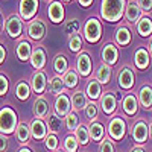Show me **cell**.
Instances as JSON below:
<instances>
[{
  "label": "cell",
  "mask_w": 152,
  "mask_h": 152,
  "mask_svg": "<svg viewBox=\"0 0 152 152\" xmlns=\"http://www.w3.org/2000/svg\"><path fill=\"white\" fill-rule=\"evenodd\" d=\"M125 8H126V0H102L100 18L110 23H117L125 15Z\"/></svg>",
  "instance_id": "obj_1"
},
{
  "label": "cell",
  "mask_w": 152,
  "mask_h": 152,
  "mask_svg": "<svg viewBox=\"0 0 152 152\" xmlns=\"http://www.w3.org/2000/svg\"><path fill=\"white\" fill-rule=\"evenodd\" d=\"M18 125V116L11 107H3L0 110V134L8 135L15 132Z\"/></svg>",
  "instance_id": "obj_2"
},
{
  "label": "cell",
  "mask_w": 152,
  "mask_h": 152,
  "mask_svg": "<svg viewBox=\"0 0 152 152\" xmlns=\"http://www.w3.org/2000/svg\"><path fill=\"white\" fill-rule=\"evenodd\" d=\"M102 23H100L96 17H90L87 18V21L84 23L82 26V34H84V40L88 43H97L100 38H102Z\"/></svg>",
  "instance_id": "obj_3"
},
{
  "label": "cell",
  "mask_w": 152,
  "mask_h": 152,
  "mask_svg": "<svg viewBox=\"0 0 152 152\" xmlns=\"http://www.w3.org/2000/svg\"><path fill=\"white\" fill-rule=\"evenodd\" d=\"M3 28H5V32L8 34L9 38H20L23 35V31H24V21L23 18L18 15V14H12L6 18L5 24H3Z\"/></svg>",
  "instance_id": "obj_4"
},
{
  "label": "cell",
  "mask_w": 152,
  "mask_h": 152,
  "mask_svg": "<svg viewBox=\"0 0 152 152\" xmlns=\"http://www.w3.org/2000/svg\"><path fill=\"white\" fill-rule=\"evenodd\" d=\"M125 134H126V123H125V120L122 119V117H113V119H110V122H108V137L111 138V140L114 142H119V140H122V138L125 137Z\"/></svg>",
  "instance_id": "obj_5"
},
{
  "label": "cell",
  "mask_w": 152,
  "mask_h": 152,
  "mask_svg": "<svg viewBox=\"0 0 152 152\" xmlns=\"http://www.w3.org/2000/svg\"><path fill=\"white\" fill-rule=\"evenodd\" d=\"M38 11V0H20L18 3V15L23 21H32Z\"/></svg>",
  "instance_id": "obj_6"
},
{
  "label": "cell",
  "mask_w": 152,
  "mask_h": 152,
  "mask_svg": "<svg viewBox=\"0 0 152 152\" xmlns=\"http://www.w3.org/2000/svg\"><path fill=\"white\" fill-rule=\"evenodd\" d=\"M47 17L49 20L55 23V24H59L62 23V20L66 18V9H64V3L61 0H52L47 6Z\"/></svg>",
  "instance_id": "obj_7"
},
{
  "label": "cell",
  "mask_w": 152,
  "mask_h": 152,
  "mask_svg": "<svg viewBox=\"0 0 152 152\" xmlns=\"http://www.w3.org/2000/svg\"><path fill=\"white\" fill-rule=\"evenodd\" d=\"M117 82H119V87L123 88V90H131V88L134 87V82H135L134 70L129 66L120 67V70L117 73Z\"/></svg>",
  "instance_id": "obj_8"
},
{
  "label": "cell",
  "mask_w": 152,
  "mask_h": 152,
  "mask_svg": "<svg viewBox=\"0 0 152 152\" xmlns=\"http://www.w3.org/2000/svg\"><path fill=\"white\" fill-rule=\"evenodd\" d=\"M100 58H102V62L110 67L116 66L119 61V49L114 43H107L102 47V52H100Z\"/></svg>",
  "instance_id": "obj_9"
},
{
  "label": "cell",
  "mask_w": 152,
  "mask_h": 152,
  "mask_svg": "<svg viewBox=\"0 0 152 152\" xmlns=\"http://www.w3.org/2000/svg\"><path fill=\"white\" fill-rule=\"evenodd\" d=\"M47 76L43 70H37L34 75H32V79H31V90L38 94V96H43V93L47 90Z\"/></svg>",
  "instance_id": "obj_10"
},
{
  "label": "cell",
  "mask_w": 152,
  "mask_h": 152,
  "mask_svg": "<svg viewBox=\"0 0 152 152\" xmlns=\"http://www.w3.org/2000/svg\"><path fill=\"white\" fill-rule=\"evenodd\" d=\"M131 134H132V138L137 145H143L146 143L148 137H149V126L145 120H137L134 125H132V129H131Z\"/></svg>",
  "instance_id": "obj_11"
},
{
  "label": "cell",
  "mask_w": 152,
  "mask_h": 152,
  "mask_svg": "<svg viewBox=\"0 0 152 152\" xmlns=\"http://www.w3.org/2000/svg\"><path fill=\"white\" fill-rule=\"evenodd\" d=\"M26 32L34 41H41L46 37V24L43 23L41 18H34L32 21H29Z\"/></svg>",
  "instance_id": "obj_12"
},
{
  "label": "cell",
  "mask_w": 152,
  "mask_h": 152,
  "mask_svg": "<svg viewBox=\"0 0 152 152\" xmlns=\"http://www.w3.org/2000/svg\"><path fill=\"white\" fill-rule=\"evenodd\" d=\"M91 69H93V64H91V56L88 52H81L76 58V72L78 75L84 76V78H88L91 75Z\"/></svg>",
  "instance_id": "obj_13"
},
{
  "label": "cell",
  "mask_w": 152,
  "mask_h": 152,
  "mask_svg": "<svg viewBox=\"0 0 152 152\" xmlns=\"http://www.w3.org/2000/svg\"><path fill=\"white\" fill-rule=\"evenodd\" d=\"M70 111H72L70 97H69L66 93L56 96V99H55V107H53V113L56 114V116H59L61 119H64Z\"/></svg>",
  "instance_id": "obj_14"
},
{
  "label": "cell",
  "mask_w": 152,
  "mask_h": 152,
  "mask_svg": "<svg viewBox=\"0 0 152 152\" xmlns=\"http://www.w3.org/2000/svg\"><path fill=\"white\" fill-rule=\"evenodd\" d=\"M143 11L140 9V6L137 5L135 0H129L126 2V8H125V18L128 21V24H137V21L143 17Z\"/></svg>",
  "instance_id": "obj_15"
},
{
  "label": "cell",
  "mask_w": 152,
  "mask_h": 152,
  "mask_svg": "<svg viewBox=\"0 0 152 152\" xmlns=\"http://www.w3.org/2000/svg\"><path fill=\"white\" fill-rule=\"evenodd\" d=\"M100 108H102L105 116H111L113 113H116L117 110V99L114 96L113 91H107V93H102L100 96Z\"/></svg>",
  "instance_id": "obj_16"
},
{
  "label": "cell",
  "mask_w": 152,
  "mask_h": 152,
  "mask_svg": "<svg viewBox=\"0 0 152 152\" xmlns=\"http://www.w3.org/2000/svg\"><path fill=\"white\" fill-rule=\"evenodd\" d=\"M29 129H31V137L34 140H44L49 134L46 122L43 119H37V117L29 123Z\"/></svg>",
  "instance_id": "obj_17"
},
{
  "label": "cell",
  "mask_w": 152,
  "mask_h": 152,
  "mask_svg": "<svg viewBox=\"0 0 152 152\" xmlns=\"http://www.w3.org/2000/svg\"><path fill=\"white\" fill-rule=\"evenodd\" d=\"M32 110H34V116L37 119H46L50 114V107L44 96H37V99L34 100Z\"/></svg>",
  "instance_id": "obj_18"
},
{
  "label": "cell",
  "mask_w": 152,
  "mask_h": 152,
  "mask_svg": "<svg viewBox=\"0 0 152 152\" xmlns=\"http://www.w3.org/2000/svg\"><path fill=\"white\" fill-rule=\"evenodd\" d=\"M31 64L35 70H43L46 67V62H47V55H46V50L38 46L32 50V55H31Z\"/></svg>",
  "instance_id": "obj_19"
},
{
  "label": "cell",
  "mask_w": 152,
  "mask_h": 152,
  "mask_svg": "<svg viewBox=\"0 0 152 152\" xmlns=\"http://www.w3.org/2000/svg\"><path fill=\"white\" fill-rule=\"evenodd\" d=\"M151 62V55L146 47H138L134 53V64L138 70H146Z\"/></svg>",
  "instance_id": "obj_20"
},
{
  "label": "cell",
  "mask_w": 152,
  "mask_h": 152,
  "mask_svg": "<svg viewBox=\"0 0 152 152\" xmlns=\"http://www.w3.org/2000/svg\"><path fill=\"white\" fill-rule=\"evenodd\" d=\"M85 96L87 99H90V100H97L100 99V96H102V85H100V82L97 79H90L87 82L85 85Z\"/></svg>",
  "instance_id": "obj_21"
},
{
  "label": "cell",
  "mask_w": 152,
  "mask_h": 152,
  "mask_svg": "<svg viewBox=\"0 0 152 152\" xmlns=\"http://www.w3.org/2000/svg\"><path fill=\"white\" fill-rule=\"evenodd\" d=\"M114 41H116L117 46H122V47L129 46L131 41H132L131 29H129L128 26H120V28L116 31V35H114Z\"/></svg>",
  "instance_id": "obj_22"
},
{
  "label": "cell",
  "mask_w": 152,
  "mask_h": 152,
  "mask_svg": "<svg viewBox=\"0 0 152 152\" xmlns=\"http://www.w3.org/2000/svg\"><path fill=\"white\" fill-rule=\"evenodd\" d=\"M70 102H72V111L78 113V111H82L85 110L87 104H88V99L85 96V91H81V90H76L72 97H70Z\"/></svg>",
  "instance_id": "obj_23"
},
{
  "label": "cell",
  "mask_w": 152,
  "mask_h": 152,
  "mask_svg": "<svg viewBox=\"0 0 152 152\" xmlns=\"http://www.w3.org/2000/svg\"><path fill=\"white\" fill-rule=\"evenodd\" d=\"M88 132H90V138L94 142H102L105 138V128L99 120H93L88 125Z\"/></svg>",
  "instance_id": "obj_24"
},
{
  "label": "cell",
  "mask_w": 152,
  "mask_h": 152,
  "mask_svg": "<svg viewBox=\"0 0 152 152\" xmlns=\"http://www.w3.org/2000/svg\"><path fill=\"white\" fill-rule=\"evenodd\" d=\"M62 125H64L62 119L59 116H56L55 113H50L46 117V126H47L49 134H58L62 129Z\"/></svg>",
  "instance_id": "obj_25"
},
{
  "label": "cell",
  "mask_w": 152,
  "mask_h": 152,
  "mask_svg": "<svg viewBox=\"0 0 152 152\" xmlns=\"http://www.w3.org/2000/svg\"><path fill=\"white\" fill-rule=\"evenodd\" d=\"M32 50H34L32 44L28 40H21V41H18V44L15 47V55L20 61H28V59H31Z\"/></svg>",
  "instance_id": "obj_26"
},
{
  "label": "cell",
  "mask_w": 152,
  "mask_h": 152,
  "mask_svg": "<svg viewBox=\"0 0 152 152\" xmlns=\"http://www.w3.org/2000/svg\"><path fill=\"white\" fill-rule=\"evenodd\" d=\"M138 104L145 110H152V87L143 85L138 91Z\"/></svg>",
  "instance_id": "obj_27"
},
{
  "label": "cell",
  "mask_w": 152,
  "mask_h": 152,
  "mask_svg": "<svg viewBox=\"0 0 152 152\" xmlns=\"http://www.w3.org/2000/svg\"><path fill=\"white\" fill-rule=\"evenodd\" d=\"M122 108L128 116H134V114L137 113V110H138V99L131 93L126 94L122 100Z\"/></svg>",
  "instance_id": "obj_28"
},
{
  "label": "cell",
  "mask_w": 152,
  "mask_h": 152,
  "mask_svg": "<svg viewBox=\"0 0 152 152\" xmlns=\"http://www.w3.org/2000/svg\"><path fill=\"white\" fill-rule=\"evenodd\" d=\"M135 28H137V32H138L140 37H151L152 35V18L145 14L140 20L137 21Z\"/></svg>",
  "instance_id": "obj_29"
},
{
  "label": "cell",
  "mask_w": 152,
  "mask_h": 152,
  "mask_svg": "<svg viewBox=\"0 0 152 152\" xmlns=\"http://www.w3.org/2000/svg\"><path fill=\"white\" fill-rule=\"evenodd\" d=\"M15 138L20 145H26L29 140H31V129H29V125L24 123V122H20L15 128Z\"/></svg>",
  "instance_id": "obj_30"
},
{
  "label": "cell",
  "mask_w": 152,
  "mask_h": 152,
  "mask_svg": "<svg viewBox=\"0 0 152 152\" xmlns=\"http://www.w3.org/2000/svg\"><path fill=\"white\" fill-rule=\"evenodd\" d=\"M47 90H49L50 94H53V96H59L62 93H66V85H64L62 78H59V76H53V78L47 82Z\"/></svg>",
  "instance_id": "obj_31"
},
{
  "label": "cell",
  "mask_w": 152,
  "mask_h": 152,
  "mask_svg": "<svg viewBox=\"0 0 152 152\" xmlns=\"http://www.w3.org/2000/svg\"><path fill=\"white\" fill-rule=\"evenodd\" d=\"M111 75H113L111 67L102 62V64H99V67L96 69L94 79H97V81L100 82V85H105V84H108V82H110V79H111Z\"/></svg>",
  "instance_id": "obj_32"
},
{
  "label": "cell",
  "mask_w": 152,
  "mask_h": 152,
  "mask_svg": "<svg viewBox=\"0 0 152 152\" xmlns=\"http://www.w3.org/2000/svg\"><path fill=\"white\" fill-rule=\"evenodd\" d=\"M31 91H32L31 90V84L28 81L21 79V81L17 82V85H15V96H17L18 100H28L31 97Z\"/></svg>",
  "instance_id": "obj_33"
},
{
  "label": "cell",
  "mask_w": 152,
  "mask_h": 152,
  "mask_svg": "<svg viewBox=\"0 0 152 152\" xmlns=\"http://www.w3.org/2000/svg\"><path fill=\"white\" fill-rule=\"evenodd\" d=\"M53 70L56 75H64L69 70V59L64 53H58L53 59Z\"/></svg>",
  "instance_id": "obj_34"
},
{
  "label": "cell",
  "mask_w": 152,
  "mask_h": 152,
  "mask_svg": "<svg viewBox=\"0 0 152 152\" xmlns=\"http://www.w3.org/2000/svg\"><path fill=\"white\" fill-rule=\"evenodd\" d=\"M75 137H76V140H78V143L81 146H87L88 142H90V132H88V126L85 125H79L78 128H76V131L73 132Z\"/></svg>",
  "instance_id": "obj_35"
},
{
  "label": "cell",
  "mask_w": 152,
  "mask_h": 152,
  "mask_svg": "<svg viewBox=\"0 0 152 152\" xmlns=\"http://www.w3.org/2000/svg\"><path fill=\"white\" fill-rule=\"evenodd\" d=\"M62 81H64L66 88H76V85L79 82V75L76 70L69 69L64 75H62Z\"/></svg>",
  "instance_id": "obj_36"
},
{
  "label": "cell",
  "mask_w": 152,
  "mask_h": 152,
  "mask_svg": "<svg viewBox=\"0 0 152 152\" xmlns=\"http://www.w3.org/2000/svg\"><path fill=\"white\" fill-rule=\"evenodd\" d=\"M64 122H66V128L70 134H73L76 131V128L81 125L79 123V117H78V113H75V111H70L67 116L64 117Z\"/></svg>",
  "instance_id": "obj_37"
},
{
  "label": "cell",
  "mask_w": 152,
  "mask_h": 152,
  "mask_svg": "<svg viewBox=\"0 0 152 152\" xmlns=\"http://www.w3.org/2000/svg\"><path fill=\"white\" fill-rule=\"evenodd\" d=\"M79 149V143L76 140L75 134H67L64 138V152H78Z\"/></svg>",
  "instance_id": "obj_38"
},
{
  "label": "cell",
  "mask_w": 152,
  "mask_h": 152,
  "mask_svg": "<svg viewBox=\"0 0 152 152\" xmlns=\"http://www.w3.org/2000/svg\"><path fill=\"white\" fill-rule=\"evenodd\" d=\"M69 49L75 53L82 50V37L79 34H73L69 37Z\"/></svg>",
  "instance_id": "obj_39"
},
{
  "label": "cell",
  "mask_w": 152,
  "mask_h": 152,
  "mask_svg": "<svg viewBox=\"0 0 152 152\" xmlns=\"http://www.w3.org/2000/svg\"><path fill=\"white\" fill-rule=\"evenodd\" d=\"M84 111H85V117L90 120V122L96 120L97 116H99V107H97L96 102H93V100H90V102L87 104V107H85Z\"/></svg>",
  "instance_id": "obj_40"
},
{
  "label": "cell",
  "mask_w": 152,
  "mask_h": 152,
  "mask_svg": "<svg viewBox=\"0 0 152 152\" xmlns=\"http://www.w3.org/2000/svg\"><path fill=\"white\" fill-rule=\"evenodd\" d=\"M44 146L46 149H49L50 152H55L59 148V140L56 134H47V137L44 138Z\"/></svg>",
  "instance_id": "obj_41"
},
{
  "label": "cell",
  "mask_w": 152,
  "mask_h": 152,
  "mask_svg": "<svg viewBox=\"0 0 152 152\" xmlns=\"http://www.w3.org/2000/svg\"><path fill=\"white\" fill-rule=\"evenodd\" d=\"M99 152H116V146H114V143L110 137H105L99 143Z\"/></svg>",
  "instance_id": "obj_42"
},
{
  "label": "cell",
  "mask_w": 152,
  "mask_h": 152,
  "mask_svg": "<svg viewBox=\"0 0 152 152\" xmlns=\"http://www.w3.org/2000/svg\"><path fill=\"white\" fill-rule=\"evenodd\" d=\"M78 29H79V21L78 20H70L67 24H66V34L70 37L73 34H78Z\"/></svg>",
  "instance_id": "obj_43"
},
{
  "label": "cell",
  "mask_w": 152,
  "mask_h": 152,
  "mask_svg": "<svg viewBox=\"0 0 152 152\" xmlns=\"http://www.w3.org/2000/svg\"><path fill=\"white\" fill-rule=\"evenodd\" d=\"M8 90H9V81L3 73H0V96H6Z\"/></svg>",
  "instance_id": "obj_44"
},
{
  "label": "cell",
  "mask_w": 152,
  "mask_h": 152,
  "mask_svg": "<svg viewBox=\"0 0 152 152\" xmlns=\"http://www.w3.org/2000/svg\"><path fill=\"white\" fill-rule=\"evenodd\" d=\"M135 2L143 11V14H148V12L152 11V0H135Z\"/></svg>",
  "instance_id": "obj_45"
},
{
  "label": "cell",
  "mask_w": 152,
  "mask_h": 152,
  "mask_svg": "<svg viewBox=\"0 0 152 152\" xmlns=\"http://www.w3.org/2000/svg\"><path fill=\"white\" fill-rule=\"evenodd\" d=\"M8 149V138L6 135L0 134V152H5Z\"/></svg>",
  "instance_id": "obj_46"
},
{
  "label": "cell",
  "mask_w": 152,
  "mask_h": 152,
  "mask_svg": "<svg viewBox=\"0 0 152 152\" xmlns=\"http://www.w3.org/2000/svg\"><path fill=\"white\" fill-rule=\"evenodd\" d=\"M5 59H6V49L2 43H0V64H3Z\"/></svg>",
  "instance_id": "obj_47"
},
{
  "label": "cell",
  "mask_w": 152,
  "mask_h": 152,
  "mask_svg": "<svg viewBox=\"0 0 152 152\" xmlns=\"http://www.w3.org/2000/svg\"><path fill=\"white\" fill-rule=\"evenodd\" d=\"M93 2H94V0H78V3H79L82 8H90V6L93 5Z\"/></svg>",
  "instance_id": "obj_48"
},
{
  "label": "cell",
  "mask_w": 152,
  "mask_h": 152,
  "mask_svg": "<svg viewBox=\"0 0 152 152\" xmlns=\"http://www.w3.org/2000/svg\"><path fill=\"white\" fill-rule=\"evenodd\" d=\"M131 152H146V151H145L143 145H138V146H134V148L131 149Z\"/></svg>",
  "instance_id": "obj_49"
},
{
  "label": "cell",
  "mask_w": 152,
  "mask_h": 152,
  "mask_svg": "<svg viewBox=\"0 0 152 152\" xmlns=\"http://www.w3.org/2000/svg\"><path fill=\"white\" fill-rule=\"evenodd\" d=\"M18 152H34L32 149H29L28 146H21L20 149H18Z\"/></svg>",
  "instance_id": "obj_50"
},
{
  "label": "cell",
  "mask_w": 152,
  "mask_h": 152,
  "mask_svg": "<svg viewBox=\"0 0 152 152\" xmlns=\"http://www.w3.org/2000/svg\"><path fill=\"white\" fill-rule=\"evenodd\" d=\"M3 17H2V14H0V32H2V28H3Z\"/></svg>",
  "instance_id": "obj_51"
},
{
  "label": "cell",
  "mask_w": 152,
  "mask_h": 152,
  "mask_svg": "<svg viewBox=\"0 0 152 152\" xmlns=\"http://www.w3.org/2000/svg\"><path fill=\"white\" fill-rule=\"evenodd\" d=\"M149 55H152V38H151V41H149Z\"/></svg>",
  "instance_id": "obj_52"
},
{
  "label": "cell",
  "mask_w": 152,
  "mask_h": 152,
  "mask_svg": "<svg viewBox=\"0 0 152 152\" xmlns=\"http://www.w3.org/2000/svg\"><path fill=\"white\" fill-rule=\"evenodd\" d=\"M62 3H70V2H73V0H61Z\"/></svg>",
  "instance_id": "obj_53"
},
{
  "label": "cell",
  "mask_w": 152,
  "mask_h": 152,
  "mask_svg": "<svg viewBox=\"0 0 152 152\" xmlns=\"http://www.w3.org/2000/svg\"><path fill=\"white\" fill-rule=\"evenodd\" d=\"M149 135L152 137V125H151V128H149Z\"/></svg>",
  "instance_id": "obj_54"
},
{
  "label": "cell",
  "mask_w": 152,
  "mask_h": 152,
  "mask_svg": "<svg viewBox=\"0 0 152 152\" xmlns=\"http://www.w3.org/2000/svg\"><path fill=\"white\" fill-rule=\"evenodd\" d=\"M55 152H64V151H62V149H58V151H55Z\"/></svg>",
  "instance_id": "obj_55"
},
{
  "label": "cell",
  "mask_w": 152,
  "mask_h": 152,
  "mask_svg": "<svg viewBox=\"0 0 152 152\" xmlns=\"http://www.w3.org/2000/svg\"><path fill=\"white\" fill-rule=\"evenodd\" d=\"M47 2H52V0H47Z\"/></svg>",
  "instance_id": "obj_56"
}]
</instances>
